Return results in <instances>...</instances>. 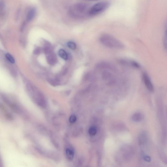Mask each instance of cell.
<instances>
[{
    "mask_svg": "<svg viewBox=\"0 0 167 167\" xmlns=\"http://www.w3.org/2000/svg\"><path fill=\"white\" fill-rule=\"evenodd\" d=\"M100 41L103 45L108 48L122 49L124 48V45L122 42L108 34H102L100 37Z\"/></svg>",
    "mask_w": 167,
    "mask_h": 167,
    "instance_id": "cell-1",
    "label": "cell"
},
{
    "mask_svg": "<svg viewBox=\"0 0 167 167\" xmlns=\"http://www.w3.org/2000/svg\"><path fill=\"white\" fill-rule=\"evenodd\" d=\"M90 8L85 3H78L72 7L70 10V13L73 17L81 18L88 15Z\"/></svg>",
    "mask_w": 167,
    "mask_h": 167,
    "instance_id": "cell-2",
    "label": "cell"
},
{
    "mask_svg": "<svg viewBox=\"0 0 167 167\" xmlns=\"http://www.w3.org/2000/svg\"><path fill=\"white\" fill-rule=\"evenodd\" d=\"M110 6V3L107 1L99 2L94 5L89 9L88 16H95L105 11Z\"/></svg>",
    "mask_w": 167,
    "mask_h": 167,
    "instance_id": "cell-3",
    "label": "cell"
},
{
    "mask_svg": "<svg viewBox=\"0 0 167 167\" xmlns=\"http://www.w3.org/2000/svg\"><path fill=\"white\" fill-rule=\"evenodd\" d=\"M142 78L144 84L148 90L150 92H153L154 91V86L147 73L143 72Z\"/></svg>",
    "mask_w": 167,
    "mask_h": 167,
    "instance_id": "cell-4",
    "label": "cell"
},
{
    "mask_svg": "<svg viewBox=\"0 0 167 167\" xmlns=\"http://www.w3.org/2000/svg\"><path fill=\"white\" fill-rule=\"evenodd\" d=\"M119 62L120 64L135 68L138 69L140 67V64L137 62L133 60L123 59L120 60Z\"/></svg>",
    "mask_w": 167,
    "mask_h": 167,
    "instance_id": "cell-5",
    "label": "cell"
},
{
    "mask_svg": "<svg viewBox=\"0 0 167 167\" xmlns=\"http://www.w3.org/2000/svg\"><path fill=\"white\" fill-rule=\"evenodd\" d=\"M46 55L47 61L49 64L53 65L56 63L57 62L56 57L53 51Z\"/></svg>",
    "mask_w": 167,
    "mask_h": 167,
    "instance_id": "cell-6",
    "label": "cell"
},
{
    "mask_svg": "<svg viewBox=\"0 0 167 167\" xmlns=\"http://www.w3.org/2000/svg\"><path fill=\"white\" fill-rule=\"evenodd\" d=\"M133 121L136 122H139L143 119V116L142 114L139 113H137L134 114L132 117Z\"/></svg>",
    "mask_w": 167,
    "mask_h": 167,
    "instance_id": "cell-7",
    "label": "cell"
},
{
    "mask_svg": "<svg viewBox=\"0 0 167 167\" xmlns=\"http://www.w3.org/2000/svg\"><path fill=\"white\" fill-rule=\"evenodd\" d=\"M66 153L68 159L70 160H72L74 155V151L71 149H67L66 150Z\"/></svg>",
    "mask_w": 167,
    "mask_h": 167,
    "instance_id": "cell-8",
    "label": "cell"
},
{
    "mask_svg": "<svg viewBox=\"0 0 167 167\" xmlns=\"http://www.w3.org/2000/svg\"><path fill=\"white\" fill-rule=\"evenodd\" d=\"M48 81L50 84L53 86H58L60 84V80L57 79V78H56V79H49V80Z\"/></svg>",
    "mask_w": 167,
    "mask_h": 167,
    "instance_id": "cell-9",
    "label": "cell"
},
{
    "mask_svg": "<svg viewBox=\"0 0 167 167\" xmlns=\"http://www.w3.org/2000/svg\"><path fill=\"white\" fill-rule=\"evenodd\" d=\"M59 55L61 58L64 60L68 59V56L66 52L63 49H60L59 52Z\"/></svg>",
    "mask_w": 167,
    "mask_h": 167,
    "instance_id": "cell-10",
    "label": "cell"
},
{
    "mask_svg": "<svg viewBox=\"0 0 167 167\" xmlns=\"http://www.w3.org/2000/svg\"><path fill=\"white\" fill-rule=\"evenodd\" d=\"M97 132V129L95 126H91L88 130V133L91 136H95Z\"/></svg>",
    "mask_w": 167,
    "mask_h": 167,
    "instance_id": "cell-11",
    "label": "cell"
},
{
    "mask_svg": "<svg viewBox=\"0 0 167 167\" xmlns=\"http://www.w3.org/2000/svg\"><path fill=\"white\" fill-rule=\"evenodd\" d=\"M6 56L7 59L12 64L14 63L15 62L14 60V57L8 53L6 54Z\"/></svg>",
    "mask_w": 167,
    "mask_h": 167,
    "instance_id": "cell-12",
    "label": "cell"
},
{
    "mask_svg": "<svg viewBox=\"0 0 167 167\" xmlns=\"http://www.w3.org/2000/svg\"><path fill=\"white\" fill-rule=\"evenodd\" d=\"M68 45L71 49L72 50H74L76 48V45L75 44L72 42L68 43Z\"/></svg>",
    "mask_w": 167,
    "mask_h": 167,
    "instance_id": "cell-13",
    "label": "cell"
},
{
    "mask_svg": "<svg viewBox=\"0 0 167 167\" xmlns=\"http://www.w3.org/2000/svg\"><path fill=\"white\" fill-rule=\"evenodd\" d=\"M76 120V117L75 115H72L69 118V122L71 123H75Z\"/></svg>",
    "mask_w": 167,
    "mask_h": 167,
    "instance_id": "cell-14",
    "label": "cell"
},
{
    "mask_svg": "<svg viewBox=\"0 0 167 167\" xmlns=\"http://www.w3.org/2000/svg\"><path fill=\"white\" fill-rule=\"evenodd\" d=\"M41 51V49L40 48H37L35 49L34 51V53L35 54H40Z\"/></svg>",
    "mask_w": 167,
    "mask_h": 167,
    "instance_id": "cell-15",
    "label": "cell"
},
{
    "mask_svg": "<svg viewBox=\"0 0 167 167\" xmlns=\"http://www.w3.org/2000/svg\"><path fill=\"white\" fill-rule=\"evenodd\" d=\"M164 45L165 46V48L166 49V31H165V36H164Z\"/></svg>",
    "mask_w": 167,
    "mask_h": 167,
    "instance_id": "cell-16",
    "label": "cell"
},
{
    "mask_svg": "<svg viewBox=\"0 0 167 167\" xmlns=\"http://www.w3.org/2000/svg\"><path fill=\"white\" fill-rule=\"evenodd\" d=\"M144 159L146 161L149 162L151 160V158L150 157L148 156H145L144 157Z\"/></svg>",
    "mask_w": 167,
    "mask_h": 167,
    "instance_id": "cell-17",
    "label": "cell"
},
{
    "mask_svg": "<svg viewBox=\"0 0 167 167\" xmlns=\"http://www.w3.org/2000/svg\"><path fill=\"white\" fill-rule=\"evenodd\" d=\"M66 70H65L64 72H62V75H64L65 74H66V73L67 72V71Z\"/></svg>",
    "mask_w": 167,
    "mask_h": 167,
    "instance_id": "cell-18",
    "label": "cell"
},
{
    "mask_svg": "<svg viewBox=\"0 0 167 167\" xmlns=\"http://www.w3.org/2000/svg\"><path fill=\"white\" fill-rule=\"evenodd\" d=\"M86 1H97V0H86Z\"/></svg>",
    "mask_w": 167,
    "mask_h": 167,
    "instance_id": "cell-19",
    "label": "cell"
}]
</instances>
